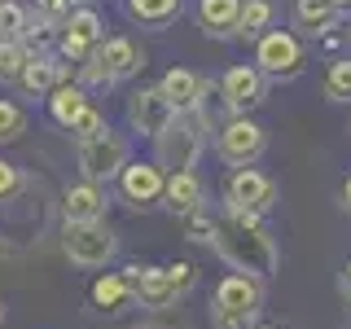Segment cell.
Returning a JSON list of instances; mask_svg holds the SVG:
<instances>
[{
    "label": "cell",
    "mask_w": 351,
    "mask_h": 329,
    "mask_svg": "<svg viewBox=\"0 0 351 329\" xmlns=\"http://www.w3.org/2000/svg\"><path fill=\"white\" fill-rule=\"evenodd\" d=\"M128 167V141L119 136V132H101V136H93V141H80V171H84V180H93V184H101L110 180V175H123Z\"/></svg>",
    "instance_id": "4"
},
{
    "label": "cell",
    "mask_w": 351,
    "mask_h": 329,
    "mask_svg": "<svg viewBox=\"0 0 351 329\" xmlns=\"http://www.w3.org/2000/svg\"><path fill=\"white\" fill-rule=\"evenodd\" d=\"M132 285H128V277H114V272H106V277H97L93 281V303L101 307V312H123V307H132Z\"/></svg>",
    "instance_id": "18"
},
{
    "label": "cell",
    "mask_w": 351,
    "mask_h": 329,
    "mask_svg": "<svg viewBox=\"0 0 351 329\" xmlns=\"http://www.w3.org/2000/svg\"><path fill=\"white\" fill-rule=\"evenodd\" d=\"M162 97L171 101L176 114H193L197 97H202V84H197L193 71H167V80H162Z\"/></svg>",
    "instance_id": "16"
},
{
    "label": "cell",
    "mask_w": 351,
    "mask_h": 329,
    "mask_svg": "<svg viewBox=\"0 0 351 329\" xmlns=\"http://www.w3.org/2000/svg\"><path fill=\"white\" fill-rule=\"evenodd\" d=\"M36 5H40V18H44V22L71 18V0H36Z\"/></svg>",
    "instance_id": "33"
},
{
    "label": "cell",
    "mask_w": 351,
    "mask_h": 329,
    "mask_svg": "<svg viewBox=\"0 0 351 329\" xmlns=\"http://www.w3.org/2000/svg\"><path fill=\"white\" fill-rule=\"evenodd\" d=\"M71 132H75L80 141H93V136H101V132H106V119H101V110H93V106H88L84 114L71 123Z\"/></svg>",
    "instance_id": "29"
},
{
    "label": "cell",
    "mask_w": 351,
    "mask_h": 329,
    "mask_svg": "<svg viewBox=\"0 0 351 329\" xmlns=\"http://www.w3.org/2000/svg\"><path fill=\"white\" fill-rule=\"evenodd\" d=\"M224 202H228V211L263 215L272 202H277V184L255 167H233V175L224 180Z\"/></svg>",
    "instance_id": "5"
},
{
    "label": "cell",
    "mask_w": 351,
    "mask_h": 329,
    "mask_svg": "<svg viewBox=\"0 0 351 329\" xmlns=\"http://www.w3.org/2000/svg\"><path fill=\"white\" fill-rule=\"evenodd\" d=\"M123 193H128V202H136V206H145V202H158L162 189H167V175H162L158 162H128L123 167Z\"/></svg>",
    "instance_id": "12"
},
{
    "label": "cell",
    "mask_w": 351,
    "mask_h": 329,
    "mask_svg": "<svg viewBox=\"0 0 351 329\" xmlns=\"http://www.w3.org/2000/svg\"><path fill=\"white\" fill-rule=\"evenodd\" d=\"M132 294L141 299V307H149V312H167V307H176V299H180V290L171 285L167 268H128L123 272Z\"/></svg>",
    "instance_id": "8"
},
{
    "label": "cell",
    "mask_w": 351,
    "mask_h": 329,
    "mask_svg": "<svg viewBox=\"0 0 351 329\" xmlns=\"http://www.w3.org/2000/svg\"><path fill=\"white\" fill-rule=\"evenodd\" d=\"M128 9L141 22H167L176 9H180V0H128Z\"/></svg>",
    "instance_id": "24"
},
{
    "label": "cell",
    "mask_w": 351,
    "mask_h": 329,
    "mask_svg": "<svg viewBox=\"0 0 351 329\" xmlns=\"http://www.w3.org/2000/svg\"><path fill=\"white\" fill-rule=\"evenodd\" d=\"M211 246L233 263L246 277H272L277 272V246H272L268 228L259 224V215H241V211H224L211 228Z\"/></svg>",
    "instance_id": "1"
},
{
    "label": "cell",
    "mask_w": 351,
    "mask_h": 329,
    "mask_svg": "<svg viewBox=\"0 0 351 329\" xmlns=\"http://www.w3.org/2000/svg\"><path fill=\"white\" fill-rule=\"evenodd\" d=\"M0 321H5V307H0Z\"/></svg>",
    "instance_id": "40"
},
{
    "label": "cell",
    "mask_w": 351,
    "mask_h": 329,
    "mask_svg": "<svg viewBox=\"0 0 351 329\" xmlns=\"http://www.w3.org/2000/svg\"><path fill=\"white\" fill-rule=\"evenodd\" d=\"M22 132H27V114H22V106H14V101L0 97V141H18Z\"/></svg>",
    "instance_id": "26"
},
{
    "label": "cell",
    "mask_w": 351,
    "mask_h": 329,
    "mask_svg": "<svg viewBox=\"0 0 351 329\" xmlns=\"http://www.w3.org/2000/svg\"><path fill=\"white\" fill-rule=\"evenodd\" d=\"M22 31H27V9L22 5H0V44H18Z\"/></svg>",
    "instance_id": "23"
},
{
    "label": "cell",
    "mask_w": 351,
    "mask_h": 329,
    "mask_svg": "<svg viewBox=\"0 0 351 329\" xmlns=\"http://www.w3.org/2000/svg\"><path fill=\"white\" fill-rule=\"evenodd\" d=\"M259 316L250 312H224V307H211V329H250Z\"/></svg>",
    "instance_id": "30"
},
{
    "label": "cell",
    "mask_w": 351,
    "mask_h": 329,
    "mask_svg": "<svg viewBox=\"0 0 351 329\" xmlns=\"http://www.w3.org/2000/svg\"><path fill=\"white\" fill-rule=\"evenodd\" d=\"M62 250H66V259H71L75 268H106V263L114 259L119 241H114V233H110L106 224H66Z\"/></svg>",
    "instance_id": "2"
},
{
    "label": "cell",
    "mask_w": 351,
    "mask_h": 329,
    "mask_svg": "<svg viewBox=\"0 0 351 329\" xmlns=\"http://www.w3.org/2000/svg\"><path fill=\"white\" fill-rule=\"evenodd\" d=\"M49 110H53V119H58L62 127H71L75 119L88 110V101H84V88H75V84H62V88H53L49 93Z\"/></svg>",
    "instance_id": "21"
},
{
    "label": "cell",
    "mask_w": 351,
    "mask_h": 329,
    "mask_svg": "<svg viewBox=\"0 0 351 329\" xmlns=\"http://www.w3.org/2000/svg\"><path fill=\"white\" fill-rule=\"evenodd\" d=\"M219 88H224V101L233 110H250L263 101V71L259 66H233Z\"/></svg>",
    "instance_id": "13"
},
{
    "label": "cell",
    "mask_w": 351,
    "mask_h": 329,
    "mask_svg": "<svg viewBox=\"0 0 351 329\" xmlns=\"http://www.w3.org/2000/svg\"><path fill=\"white\" fill-rule=\"evenodd\" d=\"M343 202H347V211H351V175H347V184H343Z\"/></svg>",
    "instance_id": "38"
},
{
    "label": "cell",
    "mask_w": 351,
    "mask_h": 329,
    "mask_svg": "<svg viewBox=\"0 0 351 329\" xmlns=\"http://www.w3.org/2000/svg\"><path fill=\"white\" fill-rule=\"evenodd\" d=\"M343 294L351 299V259H347V268H343Z\"/></svg>",
    "instance_id": "36"
},
{
    "label": "cell",
    "mask_w": 351,
    "mask_h": 329,
    "mask_svg": "<svg viewBox=\"0 0 351 329\" xmlns=\"http://www.w3.org/2000/svg\"><path fill=\"white\" fill-rule=\"evenodd\" d=\"M162 197H167V206L176 215H193V211H202V180L193 171H171Z\"/></svg>",
    "instance_id": "14"
},
{
    "label": "cell",
    "mask_w": 351,
    "mask_h": 329,
    "mask_svg": "<svg viewBox=\"0 0 351 329\" xmlns=\"http://www.w3.org/2000/svg\"><path fill=\"white\" fill-rule=\"evenodd\" d=\"M197 154H202V123L193 114H176L167 123V132L158 136V167L193 171Z\"/></svg>",
    "instance_id": "3"
},
{
    "label": "cell",
    "mask_w": 351,
    "mask_h": 329,
    "mask_svg": "<svg viewBox=\"0 0 351 329\" xmlns=\"http://www.w3.org/2000/svg\"><path fill=\"white\" fill-rule=\"evenodd\" d=\"M197 14H202L211 36H237L241 31V0H202Z\"/></svg>",
    "instance_id": "17"
},
{
    "label": "cell",
    "mask_w": 351,
    "mask_h": 329,
    "mask_svg": "<svg viewBox=\"0 0 351 329\" xmlns=\"http://www.w3.org/2000/svg\"><path fill=\"white\" fill-rule=\"evenodd\" d=\"M268 22H272V5H268V0H241V31H246V36L263 31Z\"/></svg>",
    "instance_id": "25"
},
{
    "label": "cell",
    "mask_w": 351,
    "mask_h": 329,
    "mask_svg": "<svg viewBox=\"0 0 351 329\" xmlns=\"http://www.w3.org/2000/svg\"><path fill=\"white\" fill-rule=\"evenodd\" d=\"M259 303H263V285L246 272H233L215 285V303L211 307H224V312H250L259 316Z\"/></svg>",
    "instance_id": "11"
},
{
    "label": "cell",
    "mask_w": 351,
    "mask_h": 329,
    "mask_svg": "<svg viewBox=\"0 0 351 329\" xmlns=\"http://www.w3.org/2000/svg\"><path fill=\"white\" fill-rule=\"evenodd\" d=\"M325 97L329 101H351V58H338L325 71Z\"/></svg>",
    "instance_id": "22"
},
{
    "label": "cell",
    "mask_w": 351,
    "mask_h": 329,
    "mask_svg": "<svg viewBox=\"0 0 351 329\" xmlns=\"http://www.w3.org/2000/svg\"><path fill=\"white\" fill-rule=\"evenodd\" d=\"M263 154V127L250 119H228L219 127V158L233 162V167H250Z\"/></svg>",
    "instance_id": "7"
},
{
    "label": "cell",
    "mask_w": 351,
    "mask_h": 329,
    "mask_svg": "<svg viewBox=\"0 0 351 329\" xmlns=\"http://www.w3.org/2000/svg\"><path fill=\"white\" fill-rule=\"evenodd\" d=\"M88 49H93V44H88V40L62 36V53H66V58H80V62H88Z\"/></svg>",
    "instance_id": "35"
},
{
    "label": "cell",
    "mask_w": 351,
    "mask_h": 329,
    "mask_svg": "<svg viewBox=\"0 0 351 329\" xmlns=\"http://www.w3.org/2000/svg\"><path fill=\"white\" fill-rule=\"evenodd\" d=\"M128 119H132L136 132H145V136L158 141L162 132H167V123L176 119V110H171L167 97H162V88H145V93H136L128 101Z\"/></svg>",
    "instance_id": "9"
},
{
    "label": "cell",
    "mask_w": 351,
    "mask_h": 329,
    "mask_svg": "<svg viewBox=\"0 0 351 329\" xmlns=\"http://www.w3.org/2000/svg\"><path fill=\"white\" fill-rule=\"evenodd\" d=\"M62 215H66V224H101V215H106L101 184H93V180L71 184L62 193Z\"/></svg>",
    "instance_id": "10"
},
{
    "label": "cell",
    "mask_w": 351,
    "mask_h": 329,
    "mask_svg": "<svg viewBox=\"0 0 351 329\" xmlns=\"http://www.w3.org/2000/svg\"><path fill=\"white\" fill-rule=\"evenodd\" d=\"M250 329H285V325H277V321H255Z\"/></svg>",
    "instance_id": "37"
},
{
    "label": "cell",
    "mask_w": 351,
    "mask_h": 329,
    "mask_svg": "<svg viewBox=\"0 0 351 329\" xmlns=\"http://www.w3.org/2000/svg\"><path fill=\"white\" fill-rule=\"evenodd\" d=\"M22 193V171L14 162H0V202H9V197Z\"/></svg>",
    "instance_id": "31"
},
{
    "label": "cell",
    "mask_w": 351,
    "mask_h": 329,
    "mask_svg": "<svg viewBox=\"0 0 351 329\" xmlns=\"http://www.w3.org/2000/svg\"><path fill=\"white\" fill-rule=\"evenodd\" d=\"M66 36L88 40V44H101V18H97V14H88V9H80V14L71 18V31H66Z\"/></svg>",
    "instance_id": "28"
},
{
    "label": "cell",
    "mask_w": 351,
    "mask_h": 329,
    "mask_svg": "<svg viewBox=\"0 0 351 329\" xmlns=\"http://www.w3.org/2000/svg\"><path fill=\"white\" fill-rule=\"evenodd\" d=\"M338 14H343V9H338L334 0H299V5H294V27L307 31V36H329V31L338 27Z\"/></svg>",
    "instance_id": "15"
},
{
    "label": "cell",
    "mask_w": 351,
    "mask_h": 329,
    "mask_svg": "<svg viewBox=\"0 0 351 329\" xmlns=\"http://www.w3.org/2000/svg\"><path fill=\"white\" fill-rule=\"evenodd\" d=\"M27 62H31V53L22 44H0V80H18Z\"/></svg>",
    "instance_id": "27"
},
{
    "label": "cell",
    "mask_w": 351,
    "mask_h": 329,
    "mask_svg": "<svg viewBox=\"0 0 351 329\" xmlns=\"http://www.w3.org/2000/svg\"><path fill=\"white\" fill-rule=\"evenodd\" d=\"M167 277H171V285H176V290H189V285H193V263H171V268H167Z\"/></svg>",
    "instance_id": "34"
},
{
    "label": "cell",
    "mask_w": 351,
    "mask_h": 329,
    "mask_svg": "<svg viewBox=\"0 0 351 329\" xmlns=\"http://www.w3.org/2000/svg\"><path fill=\"white\" fill-rule=\"evenodd\" d=\"M97 62H101L106 75L114 80V75H132V71H136V66H141V53H136V44H132V40L119 36V40H106L101 44V58H97Z\"/></svg>",
    "instance_id": "19"
},
{
    "label": "cell",
    "mask_w": 351,
    "mask_h": 329,
    "mask_svg": "<svg viewBox=\"0 0 351 329\" xmlns=\"http://www.w3.org/2000/svg\"><path fill=\"white\" fill-rule=\"evenodd\" d=\"M184 219H189V241H211L215 219L206 215V211H193V215H184Z\"/></svg>",
    "instance_id": "32"
},
{
    "label": "cell",
    "mask_w": 351,
    "mask_h": 329,
    "mask_svg": "<svg viewBox=\"0 0 351 329\" xmlns=\"http://www.w3.org/2000/svg\"><path fill=\"white\" fill-rule=\"evenodd\" d=\"M58 62H49V58H31L27 66H22V75H18V84L27 88L31 97H49L53 88H58Z\"/></svg>",
    "instance_id": "20"
},
{
    "label": "cell",
    "mask_w": 351,
    "mask_h": 329,
    "mask_svg": "<svg viewBox=\"0 0 351 329\" xmlns=\"http://www.w3.org/2000/svg\"><path fill=\"white\" fill-rule=\"evenodd\" d=\"M334 5H338V9H351V0H334Z\"/></svg>",
    "instance_id": "39"
},
{
    "label": "cell",
    "mask_w": 351,
    "mask_h": 329,
    "mask_svg": "<svg viewBox=\"0 0 351 329\" xmlns=\"http://www.w3.org/2000/svg\"><path fill=\"white\" fill-rule=\"evenodd\" d=\"M255 62H259L263 75L290 80V75L303 71V44H299V36H290V31H268L255 49Z\"/></svg>",
    "instance_id": "6"
}]
</instances>
